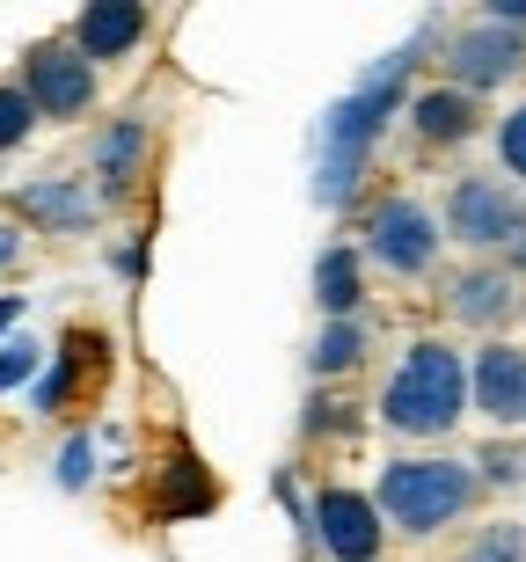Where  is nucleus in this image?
Instances as JSON below:
<instances>
[{
	"label": "nucleus",
	"instance_id": "f3484780",
	"mask_svg": "<svg viewBox=\"0 0 526 562\" xmlns=\"http://www.w3.org/2000/svg\"><path fill=\"white\" fill-rule=\"evenodd\" d=\"M358 366H366V322H322L315 351H307V373L337 380V373H358Z\"/></svg>",
	"mask_w": 526,
	"mask_h": 562
},
{
	"label": "nucleus",
	"instance_id": "9b49d317",
	"mask_svg": "<svg viewBox=\"0 0 526 562\" xmlns=\"http://www.w3.org/2000/svg\"><path fill=\"white\" fill-rule=\"evenodd\" d=\"M15 212L44 234H88L103 220V198H96L88 176H30V183L15 190Z\"/></svg>",
	"mask_w": 526,
	"mask_h": 562
},
{
	"label": "nucleus",
	"instance_id": "7ed1b4c3",
	"mask_svg": "<svg viewBox=\"0 0 526 562\" xmlns=\"http://www.w3.org/2000/svg\"><path fill=\"white\" fill-rule=\"evenodd\" d=\"M483 497V475H475V460H446V453H410V460H388L373 482V504L380 519L410 533V541H432L446 533L454 519H468Z\"/></svg>",
	"mask_w": 526,
	"mask_h": 562
},
{
	"label": "nucleus",
	"instance_id": "bb28decb",
	"mask_svg": "<svg viewBox=\"0 0 526 562\" xmlns=\"http://www.w3.org/2000/svg\"><path fill=\"white\" fill-rule=\"evenodd\" d=\"M22 336V292H0V344Z\"/></svg>",
	"mask_w": 526,
	"mask_h": 562
},
{
	"label": "nucleus",
	"instance_id": "f8f14e48",
	"mask_svg": "<svg viewBox=\"0 0 526 562\" xmlns=\"http://www.w3.org/2000/svg\"><path fill=\"white\" fill-rule=\"evenodd\" d=\"M147 30H154V15L139 0H88L66 37L81 44V59H132L147 44Z\"/></svg>",
	"mask_w": 526,
	"mask_h": 562
},
{
	"label": "nucleus",
	"instance_id": "423d86ee",
	"mask_svg": "<svg viewBox=\"0 0 526 562\" xmlns=\"http://www.w3.org/2000/svg\"><path fill=\"white\" fill-rule=\"evenodd\" d=\"M526 74V30H505V22H461L454 37H446V81L468 88L475 103H483L490 88H505Z\"/></svg>",
	"mask_w": 526,
	"mask_h": 562
},
{
	"label": "nucleus",
	"instance_id": "c85d7f7f",
	"mask_svg": "<svg viewBox=\"0 0 526 562\" xmlns=\"http://www.w3.org/2000/svg\"><path fill=\"white\" fill-rule=\"evenodd\" d=\"M505 271H512V278L526 271V220H519V234H512V241H505Z\"/></svg>",
	"mask_w": 526,
	"mask_h": 562
},
{
	"label": "nucleus",
	"instance_id": "f03ea898",
	"mask_svg": "<svg viewBox=\"0 0 526 562\" xmlns=\"http://www.w3.org/2000/svg\"><path fill=\"white\" fill-rule=\"evenodd\" d=\"M468 417V351L446 336H417L380 387V424L402 438H446Z\"/></svg>",
	"mask_w": 526,
	"mask_h": 562
},
{
	"label": "nucleus",
	"instance_id": "0eeeda50",
	"mask_svg": "<svg viewBox=\"0 0 526 562\" xmlns=\"http://www.w3.org/2000/svg\"><path fill=\"white\" fill-rule=\"evenodd\" d=\"M519 220H526L519 190L497 183V176H461V183L446 190V212H439V227L461 249H505L512 234H519Z\"/></svg>",
	"mask_w": 526,
	"mask_h": 562
},
{
	"label": "nucleus",
	"instance_id": "2eb2a0df",
	"mask_svg": "<svg viewBox=\"0 0 526 562\" xmlns=\"http://www.w3.org/2000/svg\"><path fill=\"white\" fill-rule=\"evenodd\" d=\"M139 168H147V117H110L103 139H96V198L125 205Z\"/></svg>",
	"mask_w": 526,
	"mask_h": 562
},
{
	"label": "nucleus",
	"instance_id": "20e7f679",
	"mask_svg": "<svg viewBox=\"0 0 526 562\" xmlns=\"http://www.w3.org/2000/svg\"><path fill=\"white\" fill-rule=\"evenodd\" d=\"M439 249H446L439 212L417 205L410 190H388V198L366 212V241H358V256L380 263L388 278H424L432 263H439Z\"/></svg>",
	"mask_w": 526,
	"mask_h": 562
},
{
	"label": "nucleus",
	"instance_id": "a211bd4d",
	"mask_svg": "<svg viewBox=\"0 0 526 562\" xmlns=\"http://www.w3.org/2000/svg\"><path fill=\"white\" fill-rule=\"evenodd\" d=\"M96 460H103V438H96V431H74L59 446V460H52V482H59L66 497H81L88 482H96Z\"/></svg>",
	"mask_w": 526,
	"mask_h": 562
},
{
	"label": "nucleus",
	"instance_id": "6ab92c4d",
	"mask_svg": "<svg viewBox=\"0 0 526 562\" xmlns=\"http://www.w3.org/2000/svg\"><path fill=\"white\" fill-rule=\"evenodd\" d=\"M37 373H44V344L37 336H8V344H0V395L37 387Z\"/></svg>",
	"mask_w": 526,
	"mask_h": 562
},
{
	"label": "nucleus",
	"instance_id": "cd10ccee",
	"mask_svg": "<svg viewBox=\"0 0 526 562\" xmlns=\"http://www.w3.org/2000/svg\"><path fill=\"white\" fill-rule=\"evenodd\" d=\"M15 256H22V227H15V220H0V271H8Z\"/></svg>",
	"mask_w": 526,
	"mask_h": 562
},
{
	"label": "nucleus",
	"instance_id": "412c9836",
	"mask_svg": "<svg viewBox=\"0 0 526 562\" xmlns=\"http://www.w3.org/2000/svg\"><path fill=\"white\" fill-rule=\"evenodd\" d=\"M37 125H44V117H37V103L22 95V81H0V154H15Z\"/></svg>",
	"mask_w": 526,
	"mask_h": 562
},
{
	"label": "nucleus",
	"instance_id": "4468645a",
	"mask_svg": "<svg viewBox=\"0 0 526 562\" xmlns=\"http://www.w3.org/2000/svg\"><path fill=\"white\" fill-rule=\"evenodd\" d=\"M410 132H417L424 146H461L483 132V103L468 95V88L439 81V88H417L410 95Z\"/></svg>",
	"mask_w": 526,
	"mask_h": 562
},
{
	"label": "nucleus",
	"instance_id": "b1692460",
	"mask_svg": "<svg viewBox=\"0 0 526 562\" xmlns=\"http://www.w3.org/2000/svg\"><path fill=\"white\" fill-rule=\"evenodd\" d=\"M329 431H351V417H344V402H329V395H315L307 402V438H329Z\"/></svg>",
	"mask_w": 526,
	"mask_h": 562
},
{
	"label": "nucleus",
	"instance_id": "39448f33",
	"mask_svg": "<svg viewBox=\"0 0 526 562\" xmlns=\"http://www.w3.org/2000/svg\"><path fill=\"white\" fill-rule=\"evenodd\" d=\"M22 95L37 103L44 125H74V117H88L96 110V59H81V44L74 37H37L30 52H22Z\"/></svg>",
	"mask_w": 526,
	"mask_h": 562
},
{
	"label": "nucleus",
	"instance_id": "1a4fd4ad",
	"mask_svg": "<svg viewBox=\"0 0 526 562\" xmlns=\"http://www.w3.org/2000/svg\"><path fill=\"white\" fill-rule=\"evenodd\" d=\"M468 409L490 417L497 431H519L526 424V344L490 336L483 351L468 358Z\"/></svg>",
	"mask_w": 526,
	"mask_h": 562
},
{
	"label": "nucleus",
	"instance_id": "f257e3e1",
	"mask_svg": "<svg viewBox=\"0 0 526 562\" xmlns=\"http://www.w3.org/2000/svg\"><path fill=\"white\" fill-rule=\"evenodd\" d=\"M424 37H432V22H424L410 44L380 52V59L358 74L351 95L329 103V117H322V161H315V205L322 212L351 205L358 183H366V161H373L380 132L395 125V110H410V74H417V59H424Z\"/></svg>",
	"mask_w": 526,
	"mask_h": 562
},
{
	"label": "nucleus",
	"instance_id": "dca6fc26",
	"mask_svg": "<svg viewBox=\"0 0 526 562\" xmlns=\"http://www.w3.org/2000/svg\"><path fill=\"white\" fill-rule=\"evenodd\" d=\"M358 300H366V256L351 241H329L315 256V307L322 322H358Z\"/></svg>",
	"mask_w": 526,
	"mask_h": 562
},
{
	"label": "nucleus",
	"instance_id": "4be33fe9",
	"mask_svg": "<svg viewBox=\"0 0 526 562\" xmlns=\"http://www.w3.org/2000/svg\"><path fill=\"white\" fill-rule=\"evenodd\" d=\"M497 161H505L512 183H526V103H512L497 117Z\"/></svg>",
	"mask_w": 526,
	"mask_h": 562
},
{
	"label": "nucleus",
	"instance_id": "a878e982",
	"mask_svg": "<svg viewBox=\"0 0 526 562\" xmlns=\"http://www.w3.org/2000/svg\"><path fill=\"white\" fill-rule=\"evenodd\" d=\"M483 22H505V30H526V0H490Z\"/></svg>",
	"mask_w": 526,
	"mask_h": 562
},
{
	"label": "nucleus",
	"instance_id": "9d476101",
	"mask_svg": "<svg viewBox=\"0 0 526 562\" xmlns=\"http://www.w3.org/2000/svg\"><path fill=\"white\" fill-rule=\"evenodd\" d=\"M110 373V336L103 329H66L59 351H52V373H37V387H30V409L37 417H66L74 409V395H81V380Z\"/></svg>",
	"mask_w": 526,
	"mask_h": 562
},
{
	"label": "nucleus",
	"instance_id": "ddd939ff",
	"mask_svg": "<svg viewBox=\"0 0 526 562\" xmlns=\"http://www.w3.org/2000/svg\"><path fill=\"white\" fill-rule=\"evenodd\" d=\"M446 314L468 322V329H497V322L519 314V278L505 263H475V271H461L446 285Z\"/></svg>",
	"mask_w": 526,
	"mask_h": 562
},
{
	"label": "nucleus",
	"instance_id": "aec40b11",
	"mask_svg": "<svg viewBox=\"0 0 526 562\" xmlns=\"http://www.w3.org/2000/svg\"><path fill=\"white\" fill-rule=\"evenodd\" d=\"M461 562H526V526H512V519L475 526V541H468Z\"/></svg>",
	"mask_w": 526,
	"mask_h": 562
},
{
	"label": "nucleus",
	"instance_id": "5701e85b",
	"mask_svg": "<svg viewBox=\"0 0 526 562\" xmlns=\"http://www.w3.org/2000/svg\"><path fill=\"white\" fill-rule=\"evenodd\" d=\"M475 475H483L490 490H512V482H526V446H490V453L475 460Z\"/></svg>",
	"mask_w": 526,
	"mask_h": 562
},
{
	"label": "nucleus",
	"instance_id": "6e6552de",
	"mask_svg": "<svg viewBox=\"0 0 526 562\" xmlns=\"http://www.w3.org/2000/svg\"><path fill=\"white\" fill-rule=\"evenodd\" d=\"M315 548L329 562H380L388 548V519H380V504L366 490H315Z\"/></svg>",
	"mask_w": 526,
	"mask_h": 562
},
{
	"label": "nucleus",
	"instance_id": "393cba45",
	"mask_svg": "<svg viewBox=\"0 0 526 562\" xmlns=\"http://www.w3.org/2000/svg\"><path fill=\"white\" fill-rule=\"evenodd\" d=\"M110 263H117V278H139V271H147V241H125V249H110Z\"/></svg>",
	"mask_w": 526,
	"mask_h": 562
}]
</instances>
